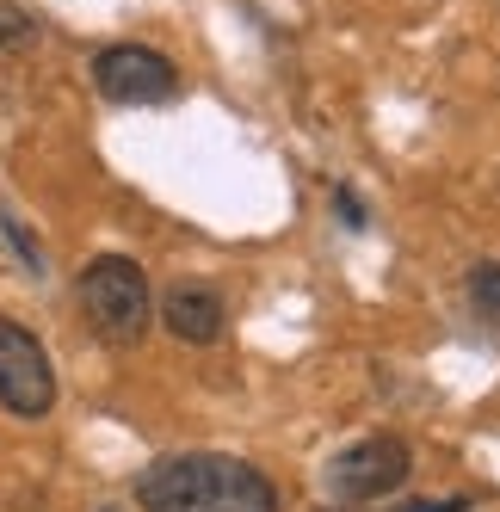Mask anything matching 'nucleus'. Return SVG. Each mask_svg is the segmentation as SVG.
<instances>
[{
  "label": "nucleus",
  "mask_w": 500,
  "mask_h": 512,
  "mask_svg": "<svg viewBox=\"0 0 500 512\" xmlns=\"http://www.w3.org/2000/svg\"><path fill=\"white\" fill-rule=\"evenodd\" d=\"M93 87L112 105H161L180 93V68L149 44H112L93 56Z\"/></svg>",
  "instance_id": "nucleus-5"
},
{
  "label": "nucleus",
  "mask_w": 500,
  "mask_h": 512,
  "mask_svg": "<svg viewBox=\"0 0 500 512\" xmlns=\"http://www.w3.org/2000/svg\"><path fill=\"white\" fill-rule=\"evenodd\" d=\"M75 303L87 315V327L105 346H136L155 321V297H149V278L130 253H99V260L75 278Z\"/></svg>",
  "instance_id": "nucleus-2"
},
{
  "label": "nucleus",
  "mask_w": 500,
  "mask_h": 512,
  "mask_svg": "<svg viewBox=\"0 0 500 512\" xmlns=\"http://www.w3.org/2000/svg\"><path fill=\"white\" fill-rule=\"evenodd\" d=\"M142 512H278V482L229 451L155 457L136 475Z\"/></svg>",
  "instance_id": "nucleus-1"
},
{
  "label": "nucleus",
  "mask_w": 500,
  "mask_h": 512,
  "mask_svg": "<svg viewBox=\"0 0 500 512\" xmlns=\"http://www.w3.org/2000/svg\"><path fill=\"white\" fill-rule=\"evenodd\" d=\"M470 309L500 334V260H488V266H476L470 272Z\"/></svg>",
  "instance_id": "nucleus-7"
},
{
  "label": "nucleus",
  "mask_w": 500,
  "mask_h": 512,
  "mask_svg": "<svg viewBox=\"0 0 500 512\" xmlns=\"http://www.w3.org/2000/svg\"><path fill=\"white\" fill-rule=\"evenodd\" d=\"M408 475H414V451L402 445L396 432H377V438H359L352 451H340L328 463V488L346 506H377V500L396 494Z\"/></svg>",
  "instance_id": "nucleus-3"
},
{
  "label": "nucleus",
  "mask_w": 500,
  "mask_h": 512,
  "mask_svg": "<svg viewBox=\"0 0 500 512\" xmlns=\"http://www.w3.org/2000/svg\"><path fill=\"white\" fill-rule=\"evenodd\" d=\"M334 198H340V216H346V229H365V204H359V198H352L346 186H340Z\"/></svg>",
  "instance_id": "nucleus-9"
},
{
  "label": "nucleus",
  "mask_w": 500,
  "mask_h": 512,
  "mask_svg": "<svg viewBox=\"0 0 500 512\" xmlns=\"http://www.w3.org/2000/svg\"><path fill=\"white\" fill-rule=\"evenodd\" d=\"M0 408L13 420H44L56 408V371L31 327L0 315Z\"/></svg>",
  "instance_id": "nucleus-4"
},
{
  "label": "nucleus",
  "mask_w": 500,
  "mask_h": 512,
  "mask_svg": "<svg viewBox=\"0 0 500 512\" xmlns=\"http://www.w3.org/2000/svg\"><path fill=\"white\" fill-rule=\"evenodd\" d=\"M31 38H38V19L13 7V0H0V50H25Z\"/></svg>",
  "instance_id": "nucleus-8"
},
{
  "label": "nucleus",
  "mask_w": 500,
  "mask_h": 512,
  "mask_svg": "<svg viewBox=\"0 0 500 512\" xmlns=\"http://www.w3.org/2000/svg\"><path fill=\"white\" fill-rule=\"evenodd\" d=\"M396 512H463V500H408Z\"/></svg>",
  "instance_id": "nucleus-10"
},
{
  "label": "nucleus",
  "mask_w": 500,
  "mask_h": 512,
  "mask_svg": "<svg viewBox=\"0 0 500 512\" xmlns=\"http://www.w3.org/2000/svg\"><path fill=\"white\" fill-rule=\"evenodd\" d=\"M161 321H167V334L186 340V346H217L223 327H229V309H223L217 290H204V284H173L167 303H161Z\"/></svg>",
  "instance_id": "nucleus-6"
}]
</instances>
